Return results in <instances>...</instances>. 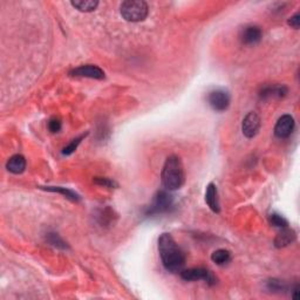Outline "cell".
<instances>
[{"mask_svg":"<svg viewBox=\"0 0 300 300\" xmlns=\"http://www.w3.org/2000/svg\"><path fill=\"white\" fill-rule=\"evenodd\" d=\"M158 252L163 266L169 272H178L186 264V254L172 234H162L158 238Z\"/></svg>","mask_w":300,"mask_h":300,"instance_id":"1","label":"cell"},{"mask_svg":"<svg viewBox=\"0 0 300 300\" xmlns=\"http://www.w3.org/2000/svg\"><path fill=\"white\" fill-rule=\"evenodd\" d=\"M184 178L186 177H184V169L180 158L176 155L169 156L162 169L163 186L169 192H174L183 186Z\"/></svg>","mask_w":300,"mask_h":300,"instance_id":"2","label":"cell"},{"mask_svg":"<svg viewBox=\"0 0 300 300\" xmlns=\"http://www.w3.org/2000/svg\"><path fill=\"white\" fill-rule=\"evenodd\" d=\"M148 5L143 0H127L121 4L120 12L124 20L129 22H143L148 16Z\"/></svg>","mask_w":300,"mask_h":300,"instance_id":"3","label":"cell"},{"mask_svg":"<svg viewBox=\"0 0 300 300\" xmlns=\"http://www.w3.org/2000/svg\"><path fill=\"white\" fill-rule=\"evenodd\" d=\"M174 197L170 195L166 190H161L156 194L154 200L150 204V206L146 209V216H154V214H161L168 211L172 208Z\"/></svg>","mask_w":300,"mask_h":300,"instance_id":"4","label":"cell"},{"mask_svg":"<svg viewBox=\"0 0 300 300\" xmlns=\"http://www.w3.org/2000/svg\"><path fill=\"white\" fill-rule=\"evenodd\" d=\"M180 277L186 282H196V280H204L209 285L216 284V278L211 274L209 270L204 268H188L180 272Z\"/></svg>","mask_w":300,"mask_h":300,"instance_id":"5","label":"cell"},{"mask_svg":"<svg viewBox=\"0 0 300 300\" xmlns=\"http://www.w3.org/2000/svg\"><path fill=\"white\" fill-rule=\"evenodd\" d=\"M230 101V94L224 90H214L208 95V102H209L210 107L216 112L226 110Z\"/></svg>","mask_w":300,"mask_h":300,"instance_id":"6","label":"cell"},{"mask_svg":"<svg viewBox=\"0 0 300 300\" xmlns=\"http://www.w3.org/2000/svg\"><path fill=\"white\" fill-rule=\"evenodd\" d=\"M72 76L78 78H88V79L102 80L104 79V72L98 66L95 64H82L70 72Z\"/></svg>","mask_w":300,"mask_h":300,"instance_id":"7","label":"cell"},{"mask_svg":"<svg viewBox=\"0 0 300 300\" xmlns=\"http://www.w3.org/2000/svg\"><path fill=\"white\" fill-rule=\"evenodd\" d=\"M259 129H260V118L257 112H250L244 118L243 124H242V132L245 138H252L258 134Z\"/></svg>","mask_w":300,"mask_h":300,"instance_id":"8","label":"cell"},{"mask_svg":"<svg viewBox=\"0 0 300 300\" xmlns=\"http://www.w3.org/2000/svg\"><path fill=\"white\" fill-rule=\"evenodd\" d=\"M294 129V118L286 114L279 118L274 127V135L279 138H286L292 134Z\"/></svg>","mask_w":300,"mask_h":300,"instance_id":"9","label":"cell"},{"mask_svg":"<svg viewBox=\"0 0 300 300\" xmlns=\"http://www.w3.org/2000/svg\"><path fill=\"white\" fill-rule=\"evenodd\" d=\"M262 30L259 28L258 26H254V25L244 27V28L242 30V33H240L242 42L245 44V45H248V46H252V45H256V44H258L262 40Z\"/></svg>","mask_w":300,"mask_h":300,"instance_id":"10","label":"cell"},{"mask_svg":"<svg viewBox=\"0 0 300 300\" xmlns=\"http://www.w3.org/2000/svg\"><path fill=\"white\" fill-rule=\"evenodd\" d=\"M296 231L293 229H290V228H282V230L277 234L274 240V245L277 248H285L288 245L292 244L293 242L296 240Z\"/></svg>","mask_w":300,"mask_h":300,"instance_id":"11","label":"cell"},{"mask_svg":"<svg viewBox=\"0 0 300 300\" xmlns=\"http://www.w3.org/2000/svg\"><path fill=\"white\" fill-rule=\"evenodd\" d=\"M206 202L208 204V206H209L210 209L214 211V212H216V214L220 212V200H218L217 186H214V183H210L206 188Z\"/></svg>","mask_w":300,"mask_h":300,"instance_id":"12","label":"cell"},{"mask_svg":"<svg viewBox=\"0 0 300 300\" xmlns=\"http://www.w3.org/2000/svg\"><path fill=\"white\" fill-rule=\"evenodd\" d=\"M6 168L10 172L16 174V175H19L25 172L26 169V160L22 155H13L11 158L8 161V164H6Z\"/></svg>","mask_w":300,"mask_h":300,"instance_id":"13","label":"cell"},{"mask_svg":"<svg viewBox=\"0 0 300 300\" xmlns=\"http://www.w3.org/2000/svg\"><path fill=\"white\" fill-rule=\"evenodd\" d=\"M288 94V88L285 86H266L260 90L262 98H282Z\"/></svg>","mask_w":300,"mask_h":300,"instance_id":"14","label":"cell"},{"mask_svg":"<svg viewBox=\"0 0 300 300\" xmlns=\"http://www.w3.org/2000/svg\"><path fill=\"white\" fill-rule=\"evenodd\" d=\"M70 4L80 12H93L98 6V2L96 0H75Z\"/></svg>","mask_w":300,"mask_h":300,"instance_id":"15","label":"cell"},{"mask_svg":"<svg viewBox=\"0 0 300 300\" xmlns=\"http://www.w3.org/2000/svg\"><path fill=\"white\" fill-rule=\"evenodd\" d=\"M45 190H48V192H59L61 195H64L66 198L73 200V202H79L80 200V196L78 195L76 192H74L73 190L67 189V188H61V186H46L44 188Z\"/></svg>","mask_w":300,"mask_h":300,"instance_id":"16","label":"cell"},{"mask_svg":"<svg viewBox=\"0 0 300 300\" xmlns=\"http://www.w3.org/2000/svg\"><path fill=\"white\" fill-rule=\"evenodd\" d=\"M231 259V254L230 251L225 250V248H220L216 250L211 254V260L216 262L217 265H225L226 262H229Z\"/></svg>","mask_w":300,"mask_h":300,"instance_id":"17","label":"cell"},{"mask_svg":"<svg viewBox=\"0 0 300 300\" xmlns=\"http://www.w3.org/2000/svg\"><path fill=\"white\" fill-rule=\"evenodd\" d=\"M270 223H271V225H274V226L280 228V229L288 226V220H285L282 214H279L277 212H274L270 214Z\"/></svg>","mask_w":300,"mask_h":300,"instance_id":"18","label":"cell"},{"mask_svg":"<svg viewBox=\"0 0 300 300\" xmlns=\"http://www.w3.org/2000/svg\"><path fill=\"white\" fill-rule=\"evenodd\" d=\"M84 136H86V135H81V136H79V138H76L75 140H73V141H72L70 143V144L64 146V150H62V154L64 155H67V156L73 154L75 150L78 149V146H79V144L81 143V140H82L84 138Z\"/></svg>","mask_w":300,"mask_h":300,"instance_id":"19","label":"cell"},{"mask_svg":"<svg viewBox=\"0 0 300 300\" xmlns=\"http://www.w3.org/2000/svg\"><path fill=\"white\" fill-rule=\"evenodd\" d=\"M47 240H48V243H50L53 246H56V248H67V244L64 243L62 238H61L58 234H48V236H47Z\"/></svg>","mask_w":300,"mask_h":300,"instance_id":"20","label":"cell"},{"mask_svg":"<svg viewBox=\"0 0 300 300\" xmlns=\"http://www.w3.org/2000/svg\"><path fill=\"white\" fill-rule=\"evenodd\" d=\"M268 288L270 290V291L274 292H280L284 291L286 288V286L284 282H282L280 280H277V279H271V280L268 282Z\"/></svg>","mask_w":300,"mask_h":300,"instance_id":"21","label":"cell"},{"mask_svg":"<svg viewBox=\"0 0 300 300\" xmlns=\"http://www.w3.org/2000/svg\"><path fill=\"white\" fill-rule=\"evenodd\" d=\"M94 182L98 184V186H107V188H114V186H118V184L114 182V180H109V178H106V177H95Z\"/></svg>","mask_w":300,"mask_h":300,"instance_id":"22","label":"cell"},{"mask_svg":"<svg viewBox=\"0 0 300 300\" xmlns=\"http://www.w3.org/2000/svg\"><path fill=\"white\" fill-rule=\"evenodd\" d=\"M61 121L59 120V118H50V122H48V129L52 132H60L61 130Z\"/></svg>","mask_w":300,"mask_h":300,"instance_id":"23","label":"cell"},{"mask_svg":"<svg viewBox=\"0 0 300 300\" xmlns=\"http://www.w3.org/2000/svg\"><path fill=\"white\" fill-rule=\"evenodd\" d=\"M288 24L291 27H293V28L298 30L299 28V25H300V14H299V13H296L294 16H291V18L288 19Z\"/></svg>","mask_w":300,"mask_h":300,"instance_id":"24","label":"cell"}]
</instances>
